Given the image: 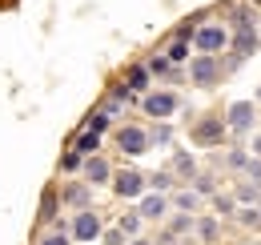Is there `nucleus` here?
<instances>
[{"label": "nucleus", "mask_w": 261, "mask_h": 245, "mask_svg": "<svg viewBox=\"0 0 261 245\" xmlns=\"http://www.w3.org/2000/svg\"><path fill=\"white\" fill-rule=\"evenodd\" d=\"M189 141L193 149H225L229 145V129L221 113H201L193 125H189Z\"/></svg>", "instance_id": "f257e3e1"}, {"label": "nucleus", "mask_w": 261, "mask_h": 245, "mask_svg": "<svg viewBox=\"0 0 261 245\" xmlns=\"http://www.w3.org/2000/svg\"><path fill=\"white\" fill-rule=\"evenodd\" d=\"M221 117L229 129V145H245V137H253V129H257V105L253 101H229Z\"/></svg>", "instance_id": "f03ea898"}, {"label": "nucleus", "mask_w": 261, "mask_h": 245, "mask_svg": "<svg viewBox=\"0 0 261 245\" xmlns=\"http://www.w3.org/2000/svg\"><path fill=\"white\" fill-rule=\"evenodd\" d=\"M229 36H233V29H229L225 20H205V24L193 29V53L197 57H225Z\"/></svg>", "instance_id": "7ed1b4c3"}, {"label": "nucleus", "mask_w": 261, "mask_h": 245, "mask_svg": "<svg viewBox=\"0 0 261 245\" xmlns=\"http://www.w3.org/2000/svg\"><path fill=\"white\" fill-rule=\"evenodd\" d=\"M109 189H113L117 201H133V205H137V201L149 193V173L137 169V165H125V169L113 173V185H109Z\"/></svg>", "instance_id": "20e7f679"}, {"label": "nucleus", "mask_w": 261, "mask_h": 245, "mask_svg": "<svg viewBox=\"0 0 261 245\" xmlns=\"http://www.w3.org/2000/svg\"><path fill=\"white\" fill-rule=\"evenodd\" d=\"M185 72H189V85H193V89H217L229 77L225 57H197V53H193V61L185 64Z\"/></svg>", "instance_id": "39448f33"}, {"label": "nucleus", "mask_w": 261, "mask_h": 245, "mask_svg": "<svg viewBox=\"0 0 261 245\" xmlns=\"http://www.w3.org/2000/svg\"><path fill=\"white\" fill-rule=\"evenodd\" d=\"M181 105H185L181 92H173V89H149L137 101V109H141L149 121H173V113H177Z\"/></svg>", "instance_id": "423d86ee"}, {"label": "nucleus", "mask_w": 261, "mask_h": 245, "mask_svg": "<svg viewBox=\"0 0 261 245\" xmlns=\"http://www.w3.org/2000/svg\"><path fill=\"white\" fill-rule=\"evenodd\" d=\"M100 233H105V221H100L97 209H81V213H72V221H68V237L81 245L89 241H100Z\"/></svg>", "instance_id": "0eeeda50"}, {"label": "nucleus", "mask_w": 261, "mask_h": 245, "mask_svg": "<svg viewBox=\"0 0 261 245\" xmlns=\"http://www.w3.org/2000/svg\"><path fill=\"white\" fill-rule=\"evenodd\" d=\"M113 141H117V149L125 157H141L153 149V141H149V129H141V125H121L117 133H113Z\"/></svg>", "instance_id": "6e6552de"}, {"label": "nucleus", "mask_w": 261, "mask_h": 245, "mask_svg": "<svg viewBox=\"0 0 261 245\" xmlns=\"http://www.w3.org/2000/svg\"><path fill=\"white\" fill-rule=\"evenodd\" d=\"M57 197H61V205H68L72 213L93 209V185L85 181V177H68V181L57 189Z\"/></svg>", "instance_id": "1a4fd4ad"}, {"label": "nucleus", "mask_w": 261, "mask_h": 245, "mask_svg": "<svg viewBox=\"0 0 261 245\" xmlns=\"http://www.w3.org/2000/svg\"><path fill=\"white\" fill-rule=\"evenodd\" d=\"M133 209H137V217H141L145 225H153V221H165V217L173 213V205H169V197H165V193H145V197H141Z\"/></svg>", "instance_id": "9d476101"}, {"label": "nucleus", "mask_w": 261, "mask_h": 245, "mask_svg": "<svg viewBox=\"0 0 261 245\" xmlns=\"http://www.w3.org/2000/svg\"><path fill=\"white\" fill-rule=\"evenodd\" d=\"M261 48V32L257 29H233V36H229V53L237 57V61H253Z\"/></svg>", "instance_id": "9b49d317"}, {"label": "nucleus", "mask_w": 261, "mask_h": 245, "mask_svg": "<svg viewBox=\"0 0 261 245\" xmlns=\"http://www.w3.org/2000/svg\"><path fill=\"white\" fill-rule=\"evenodd\" d=\"M169 173L177 177V185L185 181V185H193V177L201 173L197 169V157L189 153V149H173V161H169Z\"/></svg>", "instance_id": "f8f14e48"}, {"label": "nucleus", "mask_w": 261, "mask_h": 245, "mask_svg": "<svg viewBox=\"0 0 261 245\" xmlns=\"http://www.w3.org/2000/svg\"><path fill=\"white\" fill-rule=\"evenodd\" d=\"M113 173H117V169H113V165H109L100 153H97V157H85V169H81V177L93 185V189H97V185H113Z\"/></svg>", "instance_id": "ddd939ff"}, {"label": "nucleus", "mask_w": 261, "mask_h": 245, "mask_svg": "<svg viewBox=\"0 0 261 245\" xmlns=\"http://www.w3.org/2000/svg\"><path fill=\"white\" fill-rule=\"evenodd\" d=\"M121 81H125V89H129L133 96H145V92L153 89V77H149V68H145V64H129Z\"/></svg>", "instance_id": "4468645a"}, {"label": "nucleus", "mask_w": 261, "mask_h": 245, "mask_svg": "<svg viewBox=\"0 0 261 245\" xmlns=\"http://www.w3.org/2000/svg\"><path fill=\"white\" fill-rule=\"evenodd\" d=\"M201 201H205V197H197L189 185H185V189H173V197H169V205H173L177 213H189V217H201Z\"/></svg>", "instance_id": "2eb2a0df"}, {"label": "nucleus", "mask_w": 261, "mask_h": 245, "mask_svg": "<svg viewBox=\"0 0 261 245\" xmlns=\"http://www.w3.org/2000/svg\"><path fill=\"white\" fill-rule=\"evenodd\" d=\"M193 233H197V241L201 245H217V237H221V221L213 213H201L197 217V225H193Z\"/></svg>", "instance_id": "dca6fc26"}, {"label": "nucleus", "mask_w": 261, "mask_h": 245, "mask_svg": "<svg viewBox=\"0 0 261 245\" xmlns=\"http://www.w3.org/2000/svg\"><path fill=\"white\" fill-rule=\"evenodd\" d=\"M100 141H105L100 133H93V129H81V133H76L68 145H72V149H76L81 157H97V153H100Z\"/></svg>", "instance_id": "f3484780"}, {"label": "nucleus", "mask_w": 261, "mask_h": 245, "mask_svg": "<svg viewBox=\"0 0 261 245\" xmlns=\"http://www.w3.org/2000/svg\"><path fill=\"white\" fill-rule=\"evenodd\" d=\"M245 161H249V149H245V145H225V149H221V165L233 169V173H245Z\"/></svg>", "instance_id": "a211bd4d"}, {"label": "nucleus", "mask_w": 261, "mask_h": 245, "mask_svg": "<svg viewBox=\"0 0 261 245\" xmlns=\"http://www.w3.org/2000/svg\"><path fill=\"white\" fill-rule=\"evenodd\" d=\"M193 225H197V217L177 213V209H173V213H169V225H165V233H173V237L181 241V237H189V233H193Z\"/></svg>", "instance_id": "6ab92c4d"}, {"label": "nucleus", "mask_w": 261, "mask_h": 245, "mask_svg": "<svg viewBox=\"0 0 261 245\" xmlns=\"http://www.w3.org/2000/svg\"><path fill=\"white\" fill-rule=\"evenodd\" d=\"M209 201H213V217H217V221H221V217H237V209H241L237 197H233V193H221V189H217Z\"/></svg>", "instance_id": "aec40b11"}, {"label": "nucleus", "mask_w": 261, "mask_h": 245, "mask_svg": "<svg viewBox=\"0 0 261 245\" xmlns=\"http://www.w3.org/2000/svg\"><path fill=\"white\" fill-rule=\"evenodd\" d=\"M173 189H181V185H177V177H173L169 169L149 173V193H165V197H173Z\"/></svg>", "instance_id": "412c9836"}, {"label": "nucleus", "mask_w": 261, "mask_h": 245, "mask_svg": "<svg viewBox=\"0 0 261 245\" xmlns=\"http://www.w3.org/2000/svg\"><path fill=\"white\" fill-rule=\"evenodd\" d=\"M173 137H177V133H173V125H169V121H153L149 141H153L157 149H173Z\"/></svg>", "instance_id": "4be33fe9"}, {"label": "nucleus", "mask_w": 261, "mask_h": 245, "mask_svg": "<svg viewBox=\"0 0 261 245\" xmlns=\"http://www.w3.org/2000/svg\"><path fill=\"white\" fill-rule=\"evenodd\" d=\"M117 229H121V233H125V237H141V229H145V221H141V217H137V209H125V213L117 217Z\"/></svg>", "instance_id": "5701e85b"}, {"label": "nucleus", "mask_w": 261, "mask_h": 245, "mask_svg": "<svg viewBox=\"0 0 261 245\" xmlns=\"http://www.w3.org/2000/svg\"><path fill=\"white\" fill-rule=\"evenodd\" d=\"M233 197H237V205H257L261 201V185H253V181H237V189H233Z\"/></svg>", "instance_id": "b1692460"}, {"label": "nucleus", "mask_w": 261, "mask_h": 245, "mask_svg": "<svg viewBox=\"0 0 261 245\" xmlns=\"http://www.w3.org/2000/svg\"><path fill=\"white\" fill-rule=\"evenodd\" d=\"M81 169H85V157L68 145L65 153H61V173H65V177H81Z\"/></svg>", "instance_id": "393cba45"}, {"label": "nucleus", "mask_w": 261, "mask_h": 245, "mask_svg": "<svg viewBox=\"0 0 261 245\" xmlns=\"http://www.w3.org/2000/svg\"><path fill=\"white\" fill-rule=\"evenodd\" d=\"M81 129H93V133H100V137H105V133L113 129V117H109L105 109H93V113L85 117V125H81Z\"/></svg>", "instance_id": "a878e982"}, {"label": "nucleus", "mask_w": 261, "mask_h": 245, "mask_svg": "<svg viewBox=\"0 0 261 245\" xmlns=\"http://www.w3.org/2000/svg\"><path fill=\"white\" fill-rule=\"evenodd\" d=\"M181 85H189V72H185V64H173V68L161 77V89H173V92H177Z\"/></svg>", "instance_id": "bb28decb"}, {"label": "nucleus", "mask_w": 261, "mask_h": 245, "mask_svg": "<svg viewBox=\"0 0 261 245\" xmlns=\"http://www.w3.org/2000/svg\"><path fill=\"white\" fill-rule=\"evenodd\" d=\"M189 189H193L197 197H213V193H217V177H213V173H197Z\"/></svg>", "instance_id": "cd10ccee"}, {"label": "nucleus", "mask_w": 261, "mask_h": 245, "mask_svg": "<svg viewBox=\"0 0 261 245\" xmlns=\"http://www.w3.org/2000/svg\"><path fill=\"white\" fill-rule=\"evenodd\" d=\"M145 68H149V77H153V81H161L165 72H169V68H173V61H169V57H165V53H153V57H149V61H145Z\"/></svg>", "instance_id": "c85d7f7f"}, {"label": "nucleus", "mask_w": 261, "mask_h": 245, "mask_svg": "<svg viewBox=\"0 0 261 245\" xmlns=\"http://www.w3.org/2000/svg\"><path fill=\"white\" fill-rule=\"evenodd\" d=\"M57 209H61V197H57V189H48L40 201V221H57Z\"/></svg>", "instance_id": "c756f323"}, {"label": "nucleus", "mask_w": 261, "mask_h": 245, "mask_svg": "<svg viewBox=\"0 0 261 245\" xmlns=\"http://www.w3.org/2000/svg\"><path fill=\"white\" fill-rule=\"evenodd\" d=\"M237 221H241L245 229H257L261 225V209L257 205H241V209H237Z\"/></svg>", "instance_id": "7c9ffc66"}, {"label": "nucleus", "mask_w": 261, "mask_h": 245, "mask_svg": "<svg viewBox=\"0 0 261 245\" xmlns=\"http://www.w3.org/2000/svg\"><path fill=\"white\" fill-rule=\"evenodd\" d=\"M100 245H129V237H125V233H121L117 225H109V229L100 233Z\"/></svg>", "instance_id": "2f4dec72"}, {"label": "nucleus", "mask_w": 261, "mask_h": 245, "mask_svg": "<svg viewBox=\"0 0 261 245\" xmlns=\"http://www.w3.org/2000/svg\"><path fill=\"white\" fill-rule=\"evenodd\" d=\"M241 177H245V181H253V185H261V161H257V157H249V161H245V173H241Z\"/></svg>", "instance_id": "473e14b6"}, {"label": "nucleus", "mask_w": 261, "mask_h": 245, "mask_svg": "<svg viewBox=\"0 0 261 245\" xmlns=\"http://www.w3.org/2000/svg\"><path fill=\"white\" fill-rule=\"evenodd\" d=\"M40 245H72V237H68L65 229H53V233H44V237H40Z\"/></svg>", "instance_id": "72a5a7b5"}, {"label": "nucleus", "mask_w": 261, "mask_h": 245, "mask_svg": "<svg viewBox=\"0 0 261 245\" xmlns=\"http://www.w3.org/2000/svg\"><path fill=\"white\" fill-rule=\"evenodd\" d=\"M249 157H257V161H261V133L249 137Z\"/></svg>", "instance_id": "f704fd0d"}, {"label": "nucleus", "mask_w": 261, "mask_h": 245, "mask_svg": "<svg viewBox=\"0 0 261 245\" xmlns=\"http://www.w3.org/2000/svg\"><path fill=\"white\" fill-rule=\"evenodd\" d=\"M129 245H153V241H149V237H133Z\"/></svg>", "instance_id": "c9c22d12"}, {"label": "nucleus", "mask_w": 261, "mask_h": 245, "mask_svg": "<svg viewBox=\"0 0 261 245\" xmlns=\"http://www.w3.org/2000/svg\"><path fill=\"white\" fill-rule=\"evenodd\" d=\"M253 105H261V85H257V96H253Z\"/></svg>", "instance_id": "e433bc0d"}, {"label": "nucleus", "mask_w": 261, "mask_h": 245, "mask_svg": "<svg viewBox=\"0 0 261 245\" xmlns=\"http://www.w3.org/2000/svg\"><path fill=\"white\" fill-rule=\"evenodd\" d=\"M249 4H253V8H257V4H261V0H249Z\"/></svg>", "instance_id": "4c0bfd02"}, {"label": "nucleus", "mask_w": 261, "mask_h": 245, "mask_svg": "<svg viewBox=\"0 0 261 245\" xmlns=\"http://www.w3.org/2000/svg\"><path fill=\"white\" fill-rule=\"evenodd\" d=\"M257 209H261V201H257Z\"/></svg>", "instance_id": "58836bf2"}, {"label": "nucleus", "mask_w": 261, "mask_h": 245, "mask_svg": "<svg viewBox=\"0 0 261 245\" xmlns=\"http://www.w3.org/2000/svg\"><path fill=\"white\" fill-rule=\"evenodd\" d=\"M257 32H261V29H257Z\"/></svg>", "instance_id": "ea45409f"}]
</instances>
